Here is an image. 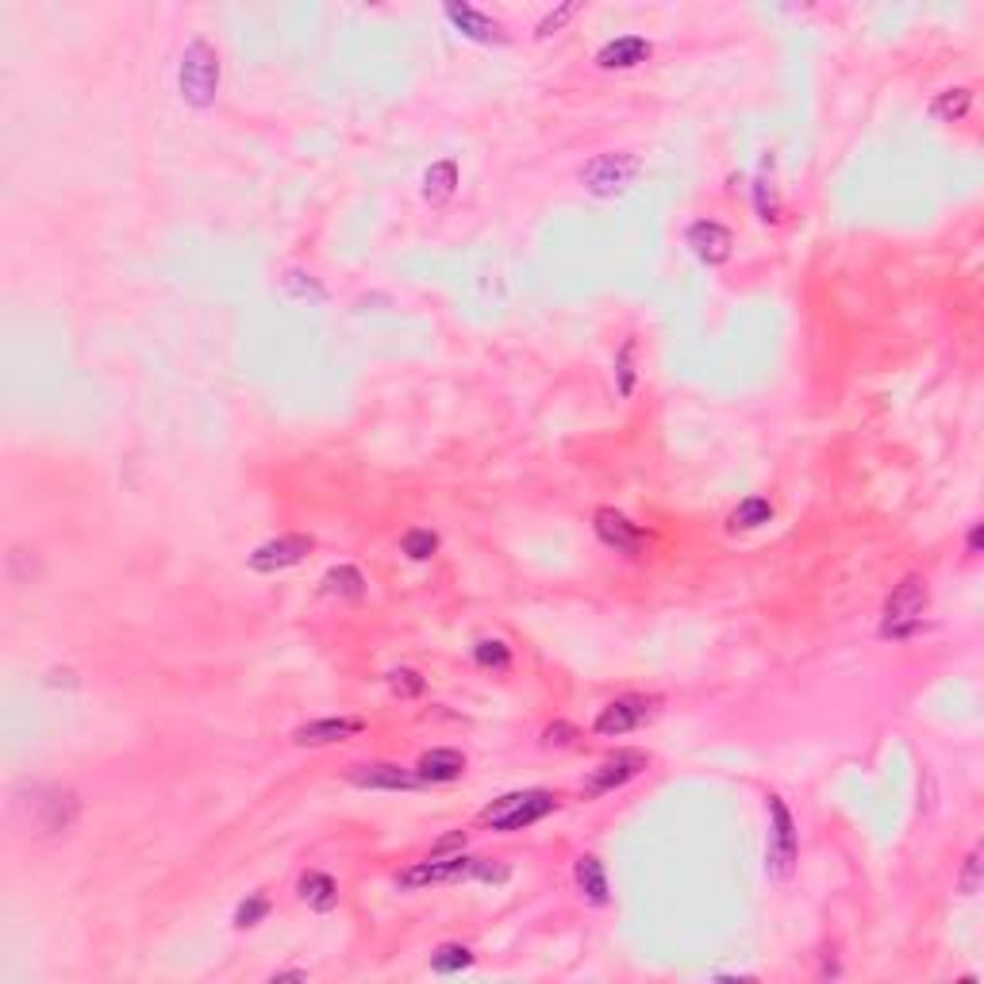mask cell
Here are the masks:
<instances>
[{
    "label": "cell",
    "mask_w": 984,
    "mask_h": 984,
    "mask_svg": "<svg viewBox=\"0 0 984 984\" xmlns=\"http://www.w3.org/2000/svg\"><path fill=\"white\" fill-rule=\"evenodd\" d=\"M931 604V589H927V577L908 573L892 596L885 600V619H881V635L885 639H911L919 627H923V615Z\"/></svg>",
    "instance_id": "6da1fadb"
},
{
    "label": "cell",
    "mask_w": 984,
    "mask_h": 984,
    "mask_svg": "<svg viewBox=\"0 0 984 984\" xmlns=\"http://www.w3.org/2000/svg\"><path fill=\"white\" fill-rule=\"evenodd\" d=\"M558 808V796L554 792H542V788H527V792H508L500 800H492L489 808L481 812V823H489L492 831H523L531 823H539Z\"/></svg>",
    "instance_id": "7a4b0ae2"
},
{
    "label": "cell",
    "mask_w": 984,
    "mask_h": 984,
    "mask_svg": "<svg viewBox=\"0 0 984 984\" xmlns=\"http://www.w3.org/2000/svg\"><path fill=\"white\" fill-rule=\"evenodd\" d=\"M177 85H181V97L189 100L193 108H208L216 100V89H220V54L212 50V43L193 39L185 47L181 70H177Z\"/></svg>",
    "instance_id": "3957f363"
},
{
    "label": "cell",
    "mask_w": 984,
    "mask_h": 984,
    "mask_svg": "<svg viewBox=\"0 0 984 984\" xmlns=\"http://www.w3.org/2000/svg\"><path fill=\"white\" fill-rule=\"evenodd\" d=\"M639 173H642L639 154H627V150H619V154H596L589 166L581 170V185L589 189L592 197H619V193H627L635 185Z\"/></svg>",
    "instance_id": "277c9868"
},
{
    "label": "cell",
    "mask_w": 984,
    "mask_h": 984,
    "mask_svg": "<svg viewBox=\"0 0 984 984\" xmlns=\"http://www.w3.org/2000/svg\"><path fill=\"white\" fill-rule=\"evenodd\" d=\"M477 861L481 858H466V854L416 861L412 869L400 873V888H431V885H446V881H466V877L477 873Z\"/></svg>",
    "instance_id": "5b68a950"
},
{
    "label": "cell",
    "mask_w": 984,
    "mask_h": 984,
    "mask_svg": "<svg viewBox=\"0 0 984 984\" xmlns=\"http://www.w3.org/2000/svg\"><path fill=\"white\" fill-rule=\"evenodd\" d=\"M769 819H773V831H769V873L773 877H788L792 873V861H796V823H792V815H788L781 796H769Z\"/></svg>",
    "instance_id": "8992f818"
},
{
    "label": "cell",
    "mask_w": 984,
    "mask_h": 984,
    "mask_svg": "<svg viewBox=\"0 0 984 984\" xmlns=\"http://www.w3.org/2000/svg\"><path fill=\"white\" fill-rule=\"evenodd\" d=\"M646 762H650V758H646L642 750H619V754H612L608 762H600L592 769L585 792H589V796H600V792H612V788L627 785V781H635L642 769H646Z\"/></svg>",
    "instance_id": "52a82bcc"
},
{
    "label": "cell",
    "mask_w": 984,
    "mask_h": 984,
    "mask_svg": "<svg viewBox=\"0 0 984 984\" xmlns=\"http://www.w3.org/2000/svg\"><path fill=\"white\" fill-rule=\"evenodd\" d=\"M312 550L308 535H281V539L262 542L254 554H250V569L254 573H277V569H289L296 562H304Z\"/></svg>",
    "instance_id": "ba28073f"
},
{
    "label": "cell",
    "mask_w": 984,
    "mask_h": 984,
    "mask_svg": "<svg viewBox=\"0 0 984 984\" xmlns=\"http://www.w3.org/2000/svg\"><path fill=\"white\" fill-rule=\"evenodd\" d=\"M654 704L658 700H650V696H623V700H612L604 712L596 715V735H627V731H635L646 715L654 712Z\"/></svg>",
    "instance_id": "9c48e42d"
},
{
    "label": "cell",
    "mask_w": 984,
    "mask_h": 984,
    "mask_svg": "<svg viewBox=\"0 0 984 984\" xmlns=\"http://www.w3.org/2000/svg\"><path fill=\"white\" fill-rule=\"evenodd\" d=\"M685 239H689L692 254H696L704 266H723V262L731 258V250H735V235L715 220H696Z\"/></svg>",
    "instance_id": "30bf717a"
},
{
    "label": "cell",
    "mask_w": 984,
    "mask_h": 984,
    "mask_svg": "<svg viewBox=\"0 0 984 984\" xmlns=\"http://www.w3.org/2000/svg\"><path fill=\"white\" fill-rule=\"evenodd\" d=\"M592 527H596V535L608 542V546H615L619 554H639L642 542H646L639 523H631L623 512H615V508H600V512L592 516Z\"/></svg>",
    "instance_id": "8fae6325"
},
{
    "label": "cell",
    "mask_w": 984,
    "mask_h": 984,
    "mask_svg": "<svg viewBox=\"0 0 984 984\" xmlns=\"http://www.w3.org/2000/svg\"><path fill=\"white\" fill-rule=\"evenodd\" d=\"M443 12L446 20L473 43H504V27L496 24L492 16H485V12H477L473 4H446Z\"/></svg>",
    "instance_id": "7c38bea8"
},
{
    "label": "cell",
    "mask_w": 984,
    "mask_h": 984,
    "mask_svg": "<svg viewBox=\"0 0 984 984\" xmlns=\"http://www.w3.org/2000/svg\"><path fill=\"white\" fill-rule=\"evenodd\" d=\"M362 719H350V715H339V719H316V723H304L300 731L293 735L296 746H327V742H343V738L362 735Z\"/></svg>",
    "instance_id": "4fadbf2b"
},
{
    "label": "cell",
    "mask_w": 984,
    "mask_h": 984,
    "mask_svg": "<svg viewBox=\"0 0 984 984\" xmlns=\"http://www.w3.org/2000/svg\"><path fill=\"white\" fill-rule=\"evenodd\" d=\"M650 43L642 39V35H619L612 43H604L600 54H596V62L604 66V70H635L642 66L646 58H650Z\"/></svg>",
    "instance_id": "5bb4252c"
},
{
    "label": "cell",
    "mask_w": 984,
    "mask_h": 984,
    "mask_svg": "<svg viewBox=\"0 0 984 984\" xmlns=\"http://www.w3.org/2000/svg\"><path fill=\"white\" fill-rule=\"evenodd\" d=\"M350 781L362 788H393V792H404V788L416 785L419 777L393 762H369V765H354L350 769Z\"/></svg>",
    "instance_id": "9a60e30c"
},
{
    "label": "cell",
    "mask_w": 984,
    "mask_h": 984,
    "mask_svg": "<svg viewBox=\"0 0 984 984\" xmlns=\"http://www.w3.org/2000/svg\"><path fill=\"white\" fill-rule=\"evenodd\" d=\"M466 773V758L458 750H427L416 765L419 781H431V785H446V781H458Z\"/></svg>",
    "instance_id": "2e32d148"
},
{
    "label": "cell",
    "mask_w": 984,
    "mask_h": 984,
    "mask_svg": "<svg viewBox=\"0 0 984 984\" xmlns=\"http://www.w3.org/2000/svg\"><path fill=\"white\" fill-rule=\"evenodd\" d=\"M573 881H577V888L585 892L589 904H608V873H604V861L596 858V854L577 858V865H573Z\"/></svg>",
    "instance_id": "e0dca14e"
},
{
    "label": "cell",
    "mask_w": 984,
    "mask_h": 984,
    "mask_svg": "<svg viewBox=\"0 0 984 984\" xmlns=\"http://www.w3.org/2000/svg\"><path fill=\"white\" fill-rule=\"evenodd\" d=\"M454 189H458V162L454 158H443V162H435L431 170L423 173V197L431 200V204L450 200Z\"/></svg>",
    "instance_id": "ac0fdd59"
},
{
    "label": "cell",
    "mask_w": 984,
    "mask_h": 984,
    "mask_svg": "<svg viewBox=\"0 0 984 984\" xmlns=\"http://www.w3.org/2000/svg\"><path fill=\"white\" fill-rule=\"evenodd\" d=\"M300 900L316 911H331L339 904V885H335L327 873H304V881H300Z\"/></svg>",
    "instance_id": "d6986e66"
},
{
    "label": "cell",
    "mask_w": 984,
    "mask_h": 984,
    "mask_svg": "<svg viewBox=\"0 0 984 984\" xmlns=\"http://www.w3.org/2000/svg\"><path fill=\"white\" fill-rule=\"evenodd\" d=\"M969 108H973V89H965V85H958V89H946V93H938V97L931 100V116H935L938 123L965 120V116H969Z\"/></svg>",
    "instance_id": "ffe728a7"
},
{
    "label": "cell",
    "mask_w": 984,
    "mask_h": 984,
    "mask_svg": "<svg viewBox=\"0 0 984 984\" xmlns=\"http://www.w3.org/2000/svg\"><path fill=\"white\" fill-rule=\"evenodd\" d=\"M769 519H773V504L765 496H750L731 512V531H754V527H762Z\"/></svg>",
    "instance_id": "44dd1931"
},
{
    "label": "cell",
    "mask_w": 984,
    "mask_h": 984,
    "mask_svg": "<svg viewBox=\"0 0 984 984\" xmlns=\"http://www.w3.org/2000/svg\"><path fill=\"white\" fill-rule=\"evenodd\" d=\"M323 592H335V596H350V600H358V596L366 592V577H362L354 566H339V569H331V573L323 577Z\"/></svg>",
    "instance_id": "7402d4cb"
},
{
    "label": "cell",
    "mask_w": 984,
    "mask_h": 984,
    "mask_svg": "<svg viewBox=\"0 0 984 984\" xmlns=\"http://www.w3.org/2000/svg\"><path fill=\"white\" fill-rule=\"evenodd\" d=\"M473 965V954H469L466 946H458V942H443L435 954H431V969L435 973H462Z\"/></svg>",
    "instance_id": "603a6c76"
},
{
    "label": "cell",
    "mask_w": 984,
    "mask_h": 984,
    "mask_svg": "<svg viewBox=\"0 0 984 984\" xmlns=\"http://www.w3.org/2000/svg\"><path fill=\"white\" fill-rule=\"evenodd\" d=\"M400 546H404V554H408L412 562H427V558H435V550H439V535L427 531V527H416V531L404 535Z\"/></svg>",
    "instance_id": "cb8c5ba5"
},
{
    "label": "cell",
    "mask_w": 984,
    "mask_h": 984,
    "mask_svg": "<svg viewBox=\"0 0 984 984\" xmlns=\"http://www.w3.org/2000/svg\"><path fill=\"white\" fill-rule=\"evenodd\" d=\"M473 658H477V665H489V669H508L512 665V650L500 639H481L473 646Z\"/></svg>",
    "instance_id": "d4e9b609"
},
{
    "label": "cell",
    "mask_w": 984,
    "mask_h": 984,
    "mask_svg": "<svg viewBox=\"0 0 984 984\" xmlns=\"http://www.w3.org/2000/svg\"><path fill=\"white\" fill-rule=\"evenodd\" d=\"M631 358H635V339H627V343L619 346V354H615V385H619V396H631V389H635Z\"/></svg>",
    "instance_id": "484cf974"
},
{
    "label": "cell",
    "mask_w": 984,
    "mask_h": 984,
    "mask_svg": "<svg viewBox=\"0 0 984 984\" xmlns=\"http://www.w3.org/2000/svg\"><path fill=\"white\" fill-rule=\"evenodd\" d=\"M266 915H270V900L254 892V896H246L243 904L235 908V927H258Z\"/></svg>",
    "instance_id": "4316f807"
},
{
    "label": "cell",
    "mask_w": 984,
    "mask_h": 984,
    "mask_svg": "<svg viewBox=\"0 0 984 984\" xmlns=\"http://www.w3.org/2000/svg\"><path fill=\"white\" fill-rule=\"evenodd\" d=\"M389 685H393V692H396V696H419V692L427 689V681H423V677H419L416 669H404V665H400V669H393V673H389Z\"/></svg>",
    "instance_id": "83f0119b"
},
{
    "label": "cell",
    "mask_w": 984,
    "mask_h": 984,
    "mask_svg": "<svg viewBox=\"0 0 984 984\" xmlns=\"http://www.w3.org/2000/svg\"><path fill=\"white\" fill-rule=\"evenodd\" d=\"M754 200H758V216H762L765 223H777V197H773V185L765 181V177H758V185H754Z\"/></svg>",
    "instance_id": "f1b7e54d"
},
{
    "label": "cell",
    "mask_w": 984,
    "mask_h": 984,
    "mask_svg": "<svg viewBox=\"0 0 984 984\" xmlns=\"http://www.w3.org/2000/svg\"><path fill=\"white\" fill-rule=\"evenodd\" d=\"M958 888L965 896H973V892L981 888V850H969L965 869H961V877H958Z\"/></svg>",
    "instance_id": "f546056e"
},
{
    "label": "cell",
    "mask_w": 984,
    "mask_h": 984,
    "mask_svg": "<svg viewBox=\"0 0 984 984\" xmlns=\"http://www.w3.org/2000/svg\"><path fill=\"white\" fill-rule=\"evenodd\" d=\"M577 8H581L577 0H566L562 8H554V12H550V16H546V20H542V24H539V39H546V35H554L558 27L566 24L569 16H577Z\"/></svg>",
    "instance_id": "4dcf8cb0"
},
{
    "label": "cell",
    "mask_w": 984,
    "mask_h": 984,
    "mask_svg": "<svg viewBox=\"0 0 984 984\" xmlns=\"http://www.w3.org/2000/svg\"><path fill=\"white\" fill-rule=\"evenodd\" d=\"M300 277H304V273H289V277H285V289H289L293 296H312V300H323L320 285H316V281H308V285H304Z\"/></svg>",
    "instance_id": "1f68e13d"
},
{
    "label": "cell",
    "mask_w": 984,
    "mask_h": 984,
    "mask_svg": "<svg viewBox=\"0 0 984 984\" xmlns=\"http://www.w3.org/2000/svg\"><path fill=\"white\" fill-rule=\"evenodd\" d=\"M569 738H573V727H566V723H554V727L546 731V746H566Z\"/></svg>",
    "instance_id": "d6a6232c"
},
{
    "label": "cell",
    "mask_w": 984,
    "mask_h": 984,
    "mask_svg": "<svg viewBox=\"0 0 984 984\" xmlns=\"http://www.w3.org/2000/svg\"><path fill=\"white\" fill-rule=\"evenodd\" d=\"M977 550H981V523L969 531V554H977Z\"/></svg>",
    "instance_id": "836d02e7"
},
{
    "label": "cell",
    "mask_w": 984,
    "mask_h": 984,
    "mask_svg": "<svg viewBox=\"0 0 984 984\" xmlns=\"http://www.w3.org/2000/svg\"><path fill=\"white\" fill-rule=\"evenodd\" d=\"M273 981H308V973H300V969H293V973H273Z\"/></svg>",
    "instance_id": "e575fe53"
}]
</instances>
